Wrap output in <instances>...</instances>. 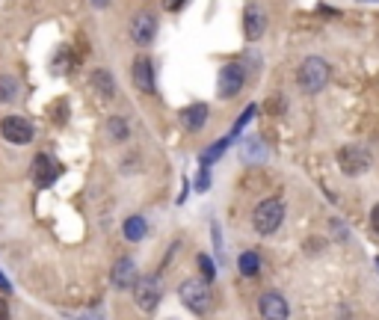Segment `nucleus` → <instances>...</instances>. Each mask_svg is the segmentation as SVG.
Returning <instances> with one entry per match:
<instances>
[{
	"mask_svg": "<svg viewBox=\"0 0 379 320\" xmlns=\"http://www.w3.org/2000/svg\"><path fill=\"white\" fill-rule=\"evenodd\" d=\"M196 190H199V193H208V190H210V172H208V166H201V169H199V175H196Z\"/></svg>",
	"mask_w": 379,
	"mask_h": 320,
	"instance_id": "obj_25",
	"label": "nucleus"
},
{
	"mask_svg": "<svg viewBox=\"0 0 379 320\" xmlns=\"http://www.w3.org/2000/svg\"><path fill=\"white\" fill-rule=\"evenodd\" d=\"M0 133H3V140L12 145H27L36 137V128H33V122L24 116H3L0 119Z\"/></svg>",
	"mask_w": 379,
	"mask_h": 320,
	"instance_id": "obj_6",
	"label": "nucleus"
},
{
	"mask_svg": "<svg viewBox=\"0 0 379 320\" xmlns=\"http://www.w3.org/2000/svg\"><path fill=\"white\" fill-rule=\"evenodd\" d=\"M131 80H134V86L140 92H145V95H155L157 92V83H155V66H151V59L148 57H136L134 59V66H131Z\"/></svg>",
	"mask_w": 379,
	"mask_h": 320,
	"instance_id": "obj_9",
	"label": "nucleus"
},
{
	"mask_svg": "<svg viewBox=\"0 0 379 320\" xmlns=\"http://www.w3.org/2000/svg\"><path fill=\"white\" fill-rule=\"evenodd\" d=\"M196 261H199V270H201V276H205L208 282H213L217 279V267H213V261H210V255H196Z\"/></svg>",
	"mask_w": 379,
	"mask_h": 320,
	"instance_id": "obj_24",
	"label": "nucleus"
},
{
	"mask_svg": "<svg viewBox=\"0 0 379 320\" xmlns=\"http://www.w3.org/2000/svg\"><path fill=\"white\" fill-rule=\"evenodd\" d=\"M243 33L249 42H258L264 33H267V12L261 6H246L243 12Z\"/></svg>",
	"mask_w": 379,
	"mask_h": 320,
	"instance_id": "obj_13",
	"label": "nucleus"
},
{
	"mask_svg": "<svg viewBox=\"0 0 379 320\" xmlns=\"http://www.w3.org/2000/svg\"><path fill=\"white\" fill-rule=\"evenodd\" d=\"M371 160L373 157H371V152L364 149V145H344V149L338 152V166L350 178H356V175H362V172H368L371 169Z\"/></svg>",
	"mask_w": 379,
	"mask_h": 320,
	"instance_id": "obj_5",
	"label": "nucleus"
},
{
	"mask_svg": "<svg viewBox=\"0 0 379 320\" xmlns=\"http://www.w3.org/2000/svg\"><path fill=\"white\" fill-rule=\"evenodd\" d=\"M18 98V80L12 75H0V104H12Z\"/></svg>",
	"mask_w": 379,
	"mask_h": 320,
	"instance_id": "obj_21",
	"label": "nucleus"
},
{
	"mask_svg": "<svg viewBox=\"0 0 379 320\" xmlns=\"http://www.w3.org/2000/svg\"><path fill=\"white\" fill-rule=\"evenodd\" d=\"M282 223H285V202L282 199H264L255 211H252V228H255L261 238L276 235Z\"/></svg>",
	"mask_w": 379,
	"mask_h": 320,
	"instance_id": "obj_2",
	"label": "nucleus"
},
{
	"mask_svg": "<svg viewBox=\"0 0 379 320\" xmlns=\"http://www.w3.org/2000/svg\"><path fill=\"white\" fill-rule=\"evenodd\" d=\"M243 83H246V68L240 63H225L220 68V78H217V95L222 101H229V98H237L243 92Z\"/></svg>",
	"mask_w": 379,
	"mask_h": 320,
	"instance_id": "obj_4",
	"label": "nucleus"
},
{
	"mask_svg": "<svg viewBox=\"0 0 379 320\" xmlns=\"http://www.w3.org/2000/svg\"><path fill=\"white\" fill-rule=\"evenodd\" d=\"M0 291H3V293H9V291H12V285H9V279H6L3 273H0Z\"/></svg>",
	"mask_w": 379,
	"mask_h": 320,
	"instance_id": "obj_28",
	"label": "nucleus"
},
{
	"mask_svg": "<svg viewBox=\"0 0 379 320\" xmlns=\"http://www.w3.org/2000/svg\"><path fill=\"white\" fill-rule=\"evenodd\" d=\"M30 178H33V184H36L39 190L54 187L57 178H59V163H57V160L50 157L48 152L36 154V157H33V166H30Z\"/></svg>",
	"mask_w": 379,
	"mask_h": 320,
	"instance_id": "obj_7",
	"label": "nucleus"
},
{
	"mask_svg": "<svg viewBox=\"0 0 379 320\" xmlns=\"http://www.w3.org/2000/svg\"><path fill=\"white\" fill-rule=\"evenodd\" d=\"M122 235H124V240H128V243H140L148 235V223L143 217H128L122 223Z\"/></svg>",
	"mask_w": 379,
	"mask_h": 320,
	"instance_id": "obj_18",
	"label": "nucleus"
},
{
	"mask_svg": "<svg viewBox=\"0 0 379 320\" xmlns=\"http://www.w3.org/2000/svg\"><path fill=\"white\" fill-rule=\"evenodd\" d=\"M155 36H157V18L151 15V12H140V15H134V21H131V39H134V45L145 48V45L155 42Z\"/></svg>",
	"mask_w": 379,
	"mask_h": 320,
	"instance_id": "obj_10",
	"label": "nucleus"
},
{
	"mask_svg": "<svg viewBox=\"0 0 379 320\" xmlns=\"http://www.w3.org/2000/svg\"><path fill=\"white\" fill-rule=\"evenodd\" d=\"M237 270H240V273H243L246 279H252V276H258L261 273V255L258 252H243V255H240L237 258Z\"/></svg>",
	"mask_w": 379,
	"mask_h": 320,
	"instance_id": "obj_20",
	"label": "nucleus"
},
{
	"mask_svg": "<svg viewBox=\"0 0 379 320\" xmlns=\"http://www.w3.org/2000/svg\"><path fill=\"white\" fill-rule=\"evenodd\" d=\"M107 137L113 140V143H124V140H128L131 137V128H128V119H124V116H110L107 119Z\"/></svg>",
	"mask_w": 379,
	"mask_h": 320,
	"instance_id": "obj_19",
	"label": "nucleus"
},
{
	"mask_svg": "<svg viewBox=\"0 0 379 320\" xmlns=\"http://www.w3.org/2000/svg\"><path fill=\"white\" fill-rule=\"evenodd\" d=\"M240 157H243L246 163H264V160H267V143L261 137H246L243 145H240Z\"/></svg>",
	"mask_w": 379,
	"mask_h": 320,
	"instance_id": "obj_15",
	"label": "nucleus"
},
{
	"mask_svg": "<svg viewBox=\"0 0 379 320\" xmlns=\"http://www.w3.org/2000/svg\"><path fill=\"white\" fill-rule=\"evenodd\" d=\"M178 300L187 312L193 314H208L210 312V282L201 279H184L178 285Z\"/></svg>",
	"mask_w": 379,
	"mask_h": 320,
	"instance_id": "obj_1",
	"label": "nucleus"
},
{
	"mask_svg": "<svg viewBox=\"0 0 379 320\" xmlns=\"http://www.w3.org/2000/svg\"><path fill=\"white\" fill-rule=\"evenodd\" d=\"M255 113H258V104H249V107L243 110V113H240V119L234 122V128H231V137H240V131H243V128L249 125V122L255 119Z\"/></svg>",
	"mask_w": 379,
	"mask_h": 320,
	"instance_id": "obj_23",
	"label": "nucleus"
},
{
	"mask_svg": "<svg viewBox=\"0 0 379 320\" xmlns=\"http://www.w3.org/2000/svg\"><path fill=\"white\" fill-rule=\"evenodd\" d=\"M184 3H187V0H163V9H166V12H181Z\"/></svg>",
	"mask_w": 379,
	"mask_h": 320,
	"instance_id": "obj_26",
	"label": "nucleus"
},
{
	"mask_svg": "<svg viewBox=\"0 0 379 320\" xmlns=\"http://www.w3.org/2000/svg\"><path fill=\"white\" fill-rule=\"evenodd\" d=\"M134 300L143 312H155L160 303V276H143L134 285Z\"/></svg>",
	"mask_w": 379,
	"mask_h": 320,
	"instance_id": "obj_8",
	"label": "nucleus"
},
{
	"mask_svg": "<svg viewBox=\"0 0 379 320\" xmlns=\"http://www.w3.org/2000/svg\"><path fill=\"white\" fill-rule=\"evenodd\" d=\"M90 83H92V89L101 98H113V95H116V80H113L110 68H95L92 75H90Z\"/></svg>",
	"mask_w": 379,
	"mask_h": 320,
	"instance_id": "obj_16",
	"label": "nucleus"
},
{
	"mask_svg": "<svg viewBox=\"0 0 379 320\" xmlns=\"http://www.w3.org/2000/svg\"><path fill=\"white\" fill-rule=\"evenodd\" d=\"M296 83H299V89L308 92V95L320 92L323 86L329 83V63L320 59V57H306L299 71H296Z\"/></svg>",
	"mask_w": 379,
	"mask_h": 320,
	"instance_id": "obj_3",
	"label": "nucleus"
},
{
	"mask_svg": "<svg viewBox=\"0 0 379 320\" xmlns=\"http://www.w3.org/2000/svg\"><path fill=\"white\" fill-rule=\"evenodd\" d=\"M181 122H184V128L190 131V133H196V131H201L208 125V104H201V101H196V104H190V107H184L181 110Z\"/></svg>",
	"mask_w": 379,
	"mask_h": 320,
	"instance_id": "obj_14",
	"label": "nucleus"
},
{
	"mask_svg": "<svg viewBox=\"0 0 379 320\" xmlns=\"http://www.w3.org/2000/svg\"><path fill=\"white\" fill-rule=\"evenodd\" d=\"M258 312H261V317H267V320H285V317L290 314L287 300L282 297V293H276V291L261 293V300H258Z\"/></svg>",
	"mask_w": 379,
	"mask_h": 320,
	"instance_id": "obj_12",
	"label": "nucleus"
},
{
	"mask_svg": "<svg viewBox=\"0 0 379 320\" xmlns=\"http://www.w3.org/2000/svg\"><path fill=\"white\" fill-rule=\"evenodd\" d=\"M0 317H9V305H6L3 297H0Z\"/></svg>",
	"mask_w": 379,
	"mask_h": 320,
	"instance_id": "obj_29",
	"label": "nucleus"
},
{
	"mask_svg": "<svg viewBox=\"0 0 379 320\" xmlns=\"http://www.w3.org/2000/svg\"><path fill=\"white\" fill-rule=\"evenodd\" d=\"M92 6L95 9H104V6H110V0H92Z\"/></svg>",
	"mask_w": 379,
	"mask_h": 320,
	"instance_id": "obj_30",
	"label": "nucleus"
},
{
	"mask_svg": "<svg viewBox=\"0 0 379 320\" xmlns=\"http://www.w3.org/2000/svg\"><path fill=\"white\" fill-rule=\"evenodd\" d=\"M48 116L54 119V125H66L69 122V98H57L54 104H48Z\"/></svg>",
	"mask_w": 379,
	"mask_h": 320,
	"instance_id": "obj_22",
	"label": "nucleus"
},
{
	"mask_svg": "<svg viewBox=\"0 0 379 320\" xmlns=\"http://www.w3.org/2000/svg\"><path fill=\"white\" fill-rule=\"evenodd\" d=\"M136 261L131 255H122L116 264H113V273H110V282H113V288H119V291H128L136 285Z\"/></svg>",
	"mask_w": 379,
	"mask_h": 320,
	"instance_id": "obj_11",
	"label": "nucleus"
},
{
	"mask_svg": "<svg viewBox=\"0 0 379 320\" xmlns=\"http://www.w3.org/2000/svg\"><path fill=\"white\" fill-rule=\"evenodd\" d=\"M371 228H373V235H379V205H373V211H371Z\"/></svg>",
	"mask_w": 379,
	"mask_h": 320,
	"instance_id": "obj_27",
	"label": "nucleus"
},
{
	"mask_svg": "<svg viewBox=\"0 0 379 320\" xmlns=\"http://www.w3.org/2000/svg\"><path fill=\"white\" fill-rule=\"evenodd\" d=\"M231 133H229V137H220L217 143H213V145H208V149H201V154H199V166H213V163H217V160L225 154V152H229V145H231Z\"/></svg>",
	"mask_w": 379,
	"mask_h": 320,
	"instance_id": "obj_17",
	"label": "nucleus"
}]
</instances>
